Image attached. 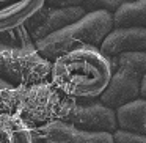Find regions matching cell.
I'll use <instances>...</instances> for the list:
<instances>
[{"label": "cell", "instance_id": "2", "mask_svg": "<svg viewBox=\"0 0 146 143\" xmlns=\"http://www.w3.org/2000/svg\"><path fill=\"white\" fill-rule=\"evenodd\" d=\"M72 104V99L58 91L50 80H42L16 86L10 113L19 116L30 129H35L54 121H64Z\"/></svg>", "mask_w": 146, "mask_h": 143}, {"label": "cell", "instance_id": "12", "mask_svg": "<svg viewBox=\"0 0 146 143\" xmlns=\"http://www.w3.org/2000/svg\"><path fill=\"white\" fill-rule=\"evenodd\" d=\"M113 29L146 25V0H129L111 13Z\"/></svg>", "mask_w": 146, "mask_h": 143}, {"label": "cell", "instance_id": "10", "mask_svg": "<svg viewBox=\"0 0 146 143\" xmlns=\"http://www.w3.org/2000/svg\"><path fill=\"white\" fill-rule=\"evenodd\" d=\"M44 5L46 0H0V35L22 27Z\"/></svg>", "mask_w": 146, "mask_h": 143}, {"label": "cell", "instance_id": "9", "mask_svg": "<svg viewBox=\"0 0 146 143\" xmlns=\"http://www.w3.org/2000/svg\"><path fill=\"white\" fill-rule=\"evenodd\" d=\"M146 49V29H111L99 44V51L107 57H115L123 52H141Z\"/></svg>", "mask_w": 146, "mask_h": 143}, {"label": "cell", "instance_id": "7", "mask_svg": "<svg viewBox=\"0 0 146 143\" xmlns=\"http://www.w3.org/2000/svg\"><path fill=\"white\" fill-rule=\"evenodd\" d=\"M35 143H113L110 132H94L72 126L66 121H54L32 129Z\"/></svg>", "mask_w": 146, "mask_h": 143}, {"label": "cell", "instance_id": "3", "mask_svg": "<svg viewBox=\"0 0 146 143\" xmlns=\"http://www.w3.org/2000/svg\"><path fill=\"white\" fill-rule=\"evenodd\" d=\"M111 29H113L111 13L105 10L86 11L76 22L44 36L39 41H35L33 46L42 57L52 61L58 55L83 46L99 47L104 36Z\"/></svg>", "mask_w": 146, "mask_h": 143}, {"label": "cell", "instance_id": "15", "mask_svg": "<svg viewBox=\"0 0 146 143\" xmlns=\"http://www.w3.org/2000/svg\"><path fill=\"white\" fill-rule=\"evenodd\" d=\"M14 91H16V86L8 83L7 80L0 79V113L11 112Z\"/></svg>", "mask_w": 146, "mask_h": 143}, {"label": "cell", "instance_id": "16", "mask_svg": "<svg viewBox=\"0 0 146 143\" xmlns=\"http://www.w3.org/2000/svg\"><path fill=\"white\" fill-rule=\"evenodd\" d=\"M111 140H113V143H146V135L116 127L111 132Z\"/></svg>", "mask_w": 146, "mask_h": 143}, {"label": "cell", "instance_id": "1", "mask_svg": "<svg viewBox=\"0 0 146 143\" xmlns=\"http://www.w3.org/2000/svg\"><path fill=\"white\" fill-rule=\"evenodd\" d=\"M111 76L110 58L96 46H83L52 60L50 83L72 101L98 99Z\"/></svg>", "mask_w": 146, "mask_h": 143}, {"label": "cell", "instance_id": "4", "mask_svg": "<svg viewBox=\"0 0 146 143\" xmlns=\"http://www.w3.org/2000/svg\"><path fill=\"white\" fill-rule=\"evenodd\" d=\"M108 58L111 63V76L98 99L115 110L140 98V83L146 76V52H123Z\"/></svg>", "mask_w": 146, "mask_h": 143}, {"label": "cell", "instance_id": "13", "mask_svg": "<svg viewBox=\"0 0 146 143\" xmlns=\"http://www.w3.org/2000/svg\"><path fill=\"white\" fill-rule=\"evenodd\" d=\"M0 143H35L32 129L14 113H0Z\"/></svg>", "mask_w": 146, "mask_h": 143}, {"label": "cell", "instance_id": "5", "mask_svg": "<svg viewBox=\"0 0 146 143\" xmlns=\"http://www.w3.org/2000/svg\"><path fill=\"white\" fill-rule=\"evenodd\" d=\"M52 61L44 58L33 44L11 46L0 43V79L14 86L49 80Z\"/></svg>", "mask_w": 146, "mask_h": 143}, {"label": "cell", "instance_id": "6", "mask_svg": "<svg viewBox=\"0 0 146 143\" xmlns=\"http://www.w3.org/2000/svg\"><path fill=\"white\" fill-rule=\"evenodd\" d=\"M86 11L82 7H52L44 5L30 21L24 24L29 38L32 43L39 41L44 36L58 32L60 29L76 22Z\"/></svg>", "mask_w": 146, "mask_h": 143}, {"label": "cell", "instance_id": "14", "mask_svg": "<svg viewBox=\"0 0 146 143\" xmlns=\"http://www.w3.org/2000/svg\"><path fill=\"white\" fill-rule=\"evenodd\" d=\"M129 0H83L82 8L85 11H94V10H105L108 13H113L119 5L126 3Z\"/></svg>", "mask_w": 146, "mask_h": 143}, {"label": "cell", "instance_id": "17", "mask_svg": "<svg viewBox=\"0 0 146 143\" xmlns=\"http://www.w3.org/2000/svg\"><path fill=\"white\" fill-rule=\"evenodd\" d=\"M83 0H46V5L52 7H82Z\"/></svg>", "mask_w": 146, "mask_h": 143}, {"label": "cell", "instance_id": "11", "mask_svg": "<svg viewBox=\"0 0 146 143\" xmlns=\"http://www.w3.org/2000/svg\"><path fill=\"white\" fill-rule=\"evenodd\" d=\"M118 129L146 134V99L137 98L115 108Z\"/></svg>", "mask_w": 146, "mask_h": 143}, {"label": "cell", "instance_id": "8", "mask_svg": "<svg viewBox=\"0 0 146 143\" xmlns=\"http://www.w3.org/2000/svg\"><path fill=\"white\" fill-rule=\"evenodd\" d=\"M66 123L80 127L85 130H94V132H113L116 129V116L115 110L98 102H83L74 101L69 115L66 116Z\"/></svg>", "mask_w": 146, "mask_h": 143}]
</instances>
